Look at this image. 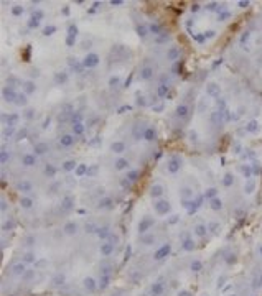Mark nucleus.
Segmentation results:
<instances>
[{
  "mask_svg": "<svg viewBox=\"0 0 262 296\" xmlns=\"http://www.w3.org/2000/svg\"><path fill=\"white\" fill-rule=\"evenodd\" d=\"M84 286L87 289H96V281L92 280V278H86V280H84Z\"/></svg>",
  "mask_w": 262,
  "mask_h": 296,
  "instance_id": "3",
  "label": "nucleus"
},
{
  "mask_svg": "<svg viewBox=\"0 0 262 296\" xmlns=\"http://www.w3.org/2000/svg\"><path fill=\"white\" fill-rule=\"evenodd\" d=\"M180 296H190V293H188V291H182V293H180Z\"/></svg>",
  "mask_w": 262,
  "mask_h": 296,
  "instance_id": "7",
  "label": "nucleus"
},
{
  "mask_svg": "<svg viewBox=\"0 0 262 296\" xmlns=\"http://www.w3.org/2000/svg\"><path fill=\"white\" fill-rule=\"evenodd\" d=\"M168 252H170V245H163L160 248L158 252H155V260H162V258H165Z\"/></svg>",
  "mask_w": 262,
  "mask_h": 296,
  "instance_id": "1",
  "label": "nucleus"
},
{
  "mask_svg": "<svg viewBox=\"0 0 262 296\" xmlns=\"http://www.w3.org/2000/svg\"><path fill=\"white\" fill-rule=\"evenodd\" d=\"M23 271H25V265L23 263H17L13 266V275H20V273H23Z\"/></svg>",
  "mask_w": 262,
  "mask_h": 296,
  "instance_id": "4",
  "label": "nucleus"
},
{
  "mask_svg": "<svg viewBox=\"0 0 262 296\" xmlns=\"http://www.w3.org/2000/svg\"><path fill=\"white\" fill-rule=\"evenodd\" d=\"M162 291H163V285H162V283H157V285L152 286V293H153V296H158Z\"/></svg>",
  "mask_w": 262,
  "mask_h": 296,
  "instance_id": "2",
  "label": "nucleus"
},
{
  "mask_svg": "<svg viewBox=\"0 0 262 296\" xmlns=\"http://www.w3.org/2000/svg\"><path fill=\"white\" fill-rule=\"evenodd\" d=\"M200 268H201V263H200V262H195L193 265H191V270H193V271H198Z\"/></svg>",
  "mask_w": 262,
  "mask_h": 296,
  "instance_id": "6",
  "label": "nucleus"
},
{
  "mask_svg": "<svg viewBox=\"0 0 262 296\" xmlns=\"http://www.w3.org/2000/svg\"><path fill=\"white\" fill-rule=\"evenodd\" d=\"M101 252H102V255H109L110 252H112V245H110V243H106V245H102Z\"/></svg>",
  "mask_w": 262,
  "mask_h": 296,
  "instance_id": "5",
  "label": "nucleus"
}]
</instances>
